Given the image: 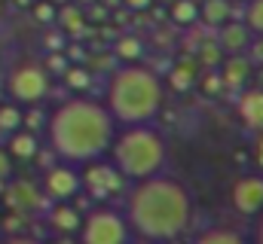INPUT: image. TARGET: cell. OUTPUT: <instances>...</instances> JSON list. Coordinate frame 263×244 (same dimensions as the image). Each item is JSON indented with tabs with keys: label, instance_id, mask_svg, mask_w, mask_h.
I'll return each instance as SVG.
<instances>
[{
	"label": "cell",
	"instance_id": "cell-14",
	"mask_svg": "<svg viewBox=\"0 0 263 244\" xmlns=\"http://www.w3.org/2000/svg\"><path fill=\"white\" fill-rule=\"evenodd\" d=\"M49 223H52V229H55V232L70 235V232H77V229H80V211H73V208L65 205V201H59V205L49 211Z\"/></svg>",
	"mask_w": 263,
	"mask_h": 244
},
{
	"label": "cell",
	"instance_id": "cell-21",
	"mask_svg": "<svg viewBox=\"0 0 263 244\" xmlns=\"http://www.w3.org/2000/svg\"><path fill=\"white\" fill-rule=\"evenodd\" d=\"M65 83L70 92H86L89 89V83H92V76H89V70H83V67H77V64H67L65 67Z\"/></svg>",
	"mask_w": 263,
	"mask_h": 244
},
{
	"label": "cell",
	"instance_id": "cell-20",
	"mask_svg": "<svg viewBox=\"0 0 263 244\" xmlns=\"http://www.w3.org/2000/svg\"><path fill=\"white\" fill-rule=\"evenodd\" d=\"M9 201L15 208H37V189L31 183H12L9 186Z\"/></svg>",
	"mask_w": 263,
	"mask_h": 244
},
{
	"label": "cell",
	"instance_id": "cell-28",
	"mask_svg": "<svg viewBox=\"0 0 263 244\" xmlns=\"http://www.w3.org/2000/svg\"><path fill=\"white\" fill-rule=\"evenodd\" d=\"M55 12H59V9H55V3H49V0H40V3L34 6V15H37L40 22H46V25L55 22Z\"/></svg>",
	"mask_w": 263,
	"mask_h": 244
},
{
	"label": "cell",
	"instance_id": "cell-13",
	"mask_svg": "<svg viewBox=\"0 0 263 244\" xmlns=\"http://www.w3.org/2000/svg\"><path fill=\"white\" fill-rule=\"evenodd\" d=\"M239 116L251 128H263V89H248L239 98Z\"/></svg>",
	"mask_w": 263,
	"mask_h": 244
},
{
	"label": "cell",
	"instance_id": "cell-5",
	"mask_svg": "<svg viewBox=\"0 0 263 244\" xmlns=\"http://www.w3.org/2000/svg\"><path fill=\"white\" fill-rule=\"evenodd\" d=\"M80 244H129L132 229L126 223V214L114 208H95L80 220Z\"/></svg>",
	"mask_w": 263,
	"mask_h": 244
},
{
	"label": "cell",
	"instance_id": "cell-1",
	"mask_svg": "<svg viewBox=\"0 0 263 244\" xmlns=\"http://www.w3.org/2000/svg\"><path fill=\"white\" fill-rule=\"evenodd\" d=\"M193 220V198L184 183L165 177L162 171L135 180L126 195V223L144 241L162 244L181 238Z\"/></svg>",
	"mask_w": 263,
	"mask_h": 244
},
{
	"label": "cell",
	"instance_id": "cell-27",
	"mask_svg": "<svg viewBox=\"0 0 263 244\" xmlns=\"http://www.w3.org/2000/svg\"><path fill=\"white\" fill-rule=\"evenodd\" d=\"M245 58L251 61L254 67H263V34H254L248 49H245Z\"/></svg>",
	"mask_w": 263,
	"mask_h": 244
},
{
	"label": "cell",
	"instance_id": "cell-33",
	"mask_svg": "<svg viewBox=\"0 0 263 244\" xmlns=\"http://www.w3.org/2000/svg\"><path fill=\"white\" fill-rule=\"evenodd\" d=\"M254 244H263V211L257 214V226H254Z\"/></svg>",
	"mask_w": 263,
	"mask_h": 244
},
{
	"label": "cell",
	"instance_id": "cell-32",
	"mask_svg": "<svg viewBox=\"0 0 263 244\" xmlns=\"http://www.w3.org/2000/svg\"><path fill=\"white\" fill-rule=\"evenodd\" d=\"M6 174H9V153L0 150V177H6Z\"/></svg>",
	"mask_w": 263,
	"mask_h": 244
},
{
	"label": "cell",
	"instance_id": "cell-6",
	"mask_svg": "<svg viewBox=\"0 0 263 244\" xmlns=\"http://www.w3.org/2000/svg\"><path fill=\"white\" fill-rule=\"evenodd\" d=\"M52 89V76L43 64H34V61H25L18 67L9 70V79H6V92L12 98V104H40Z\"/></svg>",
	"mask_w": 263,
	"mask_h": 244
},
{
	"label": "cell",
	"instance_id": "cell-35",
	"mask_svg": "<svg viewBox=\"0 0 263 244\" xmlns=\"http://www.w3.org/2000/svg\"><path fill=\"white\" fill-rule=\"evenodd\" d=\"M73 3H80V6H92V3H98V0H73Z\"/></svg>",
	"mask_w": 263,
	"mask_h": 244
},
{
	"label": "cell",
	"instance_id": "cell-12",
	"mask_svg": "<svg viewBox=\"0 0 263 244\" xmlns=\"http://www.w3.org/2000/svg\"><path fill=\"white\" fill-rule=\"evenodd\" d=\"M37 150H40V140H37V134H34V131L18 128V131H12V134H9V147H6L9 159H22V162H28V159H34V156H37Z\"/></svg>",
	"mask_w": 263,
	"mask_h": 244
},
{
	"label": "cell",
	"instance_id": "cell-37",
	"mask_svg": "<svg viewBox=\"0 0 263 244\" xmlns=\"http://www.w3.org/2000/svg\"><path fill=\"white\" fill-rule=\"evenodd\" d=\"M162 244H184L181 238H172V241H162Z\"/></svg>",
	"mask_w": 263,
	"mask_h": 244
},
{
	"label": "cell",
	"instance_id": "cell-7",
	"mask_svg": "<svg viewBox=\"0 0 263 244\" xmlns=\"http://www.w3.org/2000/svg\"><path fill=\"white\" fill-rule=\"evenodd\" d=\"M80 180H83L86 195H92L95 201H104V198L120 195L126 189V177L117 171V165L114 162H101V159L86 162V171L80 174Z\"/></svg>",
	"mask_w": 263,
	"mask_h": 244
},
{
	"label": "cell",
	"instance_id": "cell-30",
	"mask_svg": "<svg viewBox=\"0 0 263 244\" xmlns=\"http://www.w3.org/2000/svg\"><path fill=\"white\" fill-rule=\"evenodd\" d=\"M202 86H205V92H217V89H223V83H220V73H208V79H205Z\"/></svg>",
	"mask_w": 263,
	"mask_h": 244
},
{
	"label": "cell",
	"instance_id": "cell-38",
	"mask_svg": "<svg viewBox=\"0 0 263 244\" xmlns=\"http://www.w3.org/2000/svg\"><path fill=\"white\" fill-rule=\"evenodd\" d=\"M230 3H245V0H230Z\"/></svg>",
	"mask_w": 263,
	"mask_h": 244
},
{
	"label": "cell",
	"instance_id": "cell-34",
	"mask_svg": "<svg viewBox=\"0 0 263 244\" xmlns=\"http://www.w3.org/2000/svg\"><path fill=\"white\" fill-rule=\"evenodd\" d=\"M257 162H260V165H263V140H260V144H257Z\"/></svg>",
	"mask_w": 263,
	"mask_h": 244
},
{
	"label": "cell",
	"instance_id": "cell-16",
	"mask_svg": "<svg viewBox=\"0 0 263 244\" xmlns=\"http://www.w3.org/2000/svg\"><path fill=\"white\" fill-rule=\"evenodd\" d=\"M55 22H59V31H67V34H83L86 28V15L80 3H62V9L55 12Z\"/></svg>",
	"mask_w": 263,
	"mask_h": 244
},
{
	"label": "cell",
	"instance_id": "cell-31",
	"mask_svg": "<svg viewBox=\"0 0 263 244\" xmlns=\"http://www.w3.org/2000/svg\"><path fill=\"white\" fill-rule=\"evenodd\" d=\"M3 244H43V241H37V238H28V235H12V238H6Z\"/></svg>",
	"mask_w": 263,
	"mask_h": 244
},
{
	"label": "cell",
	"instance_id": "cell-4",
	"mask_svg": "<svg viewBox=\"0 0 263 244\" xmlns=\"http://www.w3.org/2000/svg\"><path fill=\"white\" fill-rule=\"evenodd\" d=\"M114 156V165L117 171L126 177V180H144V177H153L165 168V137L150 125H123L120 134H114V144L107 150Z\"/></svg>",
	"mask_w": 263,
	"mask_h": 244
},
{
	"label": "cell",
	"instance_id": "cell-36",
	"mask_svg": "<svg viewBox=\"0 0 263 244\" xmlns=\"http://www.w3.org/2000/svg\"><path fill=\"white\" fill-rule=\"evenodd\" d=\"M129 244H153V241H144V238H135V241H129Z\"/></svg>",
	"mask_w": 263,
	"mask_h": 244
},
{
	"label": "cell",
	"instance_id": "cell-25",
	"mask_svg": "<svg viewBox=\"0 0 263 244\" xmlns=\"http://www.w3.org/2000/svg\"><path fill=\"white\" fill-rule=\"evenodd\" d=\"M22 128H25V131H34V134L43 131V128H46V113H43L37 104H31L28 113H22Z\"/></svg>",
	"mask_w": 263,
	"mask_h": 244
},
{
	"label": "cell",
	"instance_id": "cell-29",
	"mask_svg": "<svg viewBox=\"0 0 263 244\" xmlns=\"http://www.w3.org/2000/svg\"><path fill=\"white\" fill-rule=\"evenodd\" d=\"M126 9H135V12H144V9H150L153 6V0H120Z\"/></svg>",
	"mask_w": 263,
	"mask_h": 244
},
{
	"label": "cell",
	"instance_id": "cell-9",
	"mask_svg": "<svg viewBox=\"0 0 263 244\" xmlns=\"http://www.w3.org/2000/svg\"><path fill=\"white\" fill-rule=\"evenodd\" d=\"M230 205L239 211V214H260L263 211V174H245L233 183L230 189Z\"/></svg>",
	"mask_w": 263,
	"mask_h": 244
},
{
	"label": "cell",
	"instance_id": "cell-3",
	"mask_svg": "<svg viewBox=\"0 0 263 244\" xmlns=\"http://www.w3.org/2000/svg\"><path fill=\"white\" fill-rule=\"evenodd\" d=\"M162 101H165L162 79L150 67L135 61V64L120 67L110 76L104 107L110 110L117 125H144L159 116Z\"/></svg>",
	"mask_w": 263,
	"mask_h": 244
},
{
	"label": "cell",
	"instance_id": "cell-17",
	"mask_svg": "<svg viewBox=\"0 0 263 244\" xmlns=\"http://www.w3.org/2000/svg\"><path fill=\"white\" fill-rule=\"evenodd\" d=\"M114 52H117V58H120V61L135 64V61L144 58V40H141V37H135V34H126V37H120V40H117Z\"/></svg>",
	"mask_w": 263,
	"mask_h": 244
},
{
	"label": "cell",
	"instance_id": "cell-15",
	"mask_svg": "<svg viewBox=\"0 0 263 244\" xmlns=\"http://www.w3.org/2000/svg\"><path fill=\"white\" fill-rule=\"evenodd\" d=\"M199 18L205 22V25H223V22H230L233 18V3L230 0H205V3H199Z\"/></svg>",
	"mask_w": 263,
	"mask_h": 244
},
{
	"label": "cell",
	"instance_id": "cell-22",
	"mask_svg": "<svg viewBox=\"0 0 263 244\" xmlns=\"http://www.w3.org/2000/svg\"><path fill=\"white\" fill-rule=\"evenodd\" d=\"M242 22L251 28V34H263V0H245Z\"/></svg>",
	"mask_w": 263,
	"mask_h": 244
},
{
	"label": "cell",
	"instance_id": "cell-8",
	"mask_svg": "<svg viewBox=\"0 0 263 244\" xmlns=\"http://www.w3.org/2000/svg\"><path fill=\"white\" fill-rule=\"evenodd\" d=\"M43 189H46L49 198H55V201H67V198H73V195L83 189L80 171H77L70 162H62V159H59V165H52V168L46 171V177H43Z\"/></svg>",
	"mask_w": 263,
	"mask_h": 244
},
{
	"label": "cell",
	"instance_id": "cell-26",
	"mask_svg": "<svg viewBox=\"0 0 263 244\" xmlns=\"http://www.w3.org/2000/svg\"><path fill=\"white\" fill-rule=\"evenodd\" d=\"M196 55H199V61H202V64H208V67H217V64L223 61V49H220L214 40H205V43L196 49Z\"/></svg>",
	"mask_w": 263,
	"mask_h": 244
},
{
	"label": "cell",
	"instance_id": "cell-19",
	"mask_svg": "<svg viewBox=\"0 0 263 244\" xmlns=\"http://www.w3.org/2000/svg\"><path fill=\"white\" fill-rule=\"evenodd\" d=\"M193 244H248L242 232H233L227 226H214V229H205Z\"/></svg>",
	"mask_w": 263,
	"mask_h": 244
},
{
	"label": "cell",
	"instance_id": "cell-11",
	"mask_svg": "<svg viewBox=\"0 0 263 244\" xmlns=\"http://www.w3.org/2000/svg\"><path fill=\"white\" fill-rule=\"evenodd\" d=\"M217 67H220V83H223V89H242V86L251 79V70H254V64L245 58V52L223 55V61H220Z\"/></svg>",
	"mask_w": 263,
	"mask_h": 244
},
{
	"label": "cell",
	"instance_id": "cell-10",
	"mask_svg": "<svg viewBox=\"0 0 263 244\" xmlns=\"http://www.w3.org/2000/svg\"><path fill=\"white\" fill-rule=\"evenodd\" d=\"M251 28L245 25V22H236V18H230V22H223V25H217V46L223 49V55H236V52H245L248 49V43H251Z\"/></svg>",
	"mask_w": 263,
	"mask_h": 244
},
{
	"label": "cell",
	"instance_id": "cell-23",
	"mask_svg": "<svg viewBox=\"0 0 263 244\" xmlns=\"http://www.w3.org/2000/svg\"><path fill=\"white\" fill-rule=\"evenodd\" d=\"M193 83H196V67H193V64H178V67L172 70V86H175L178 92H187Z\"/></svg>",
	"mask_w": 263,
	"mask_h": 244
},
{
	"label": "cell",
	"instance_id": "cell-24",
	"mask_svg": "<svg viewBox=\"0 0 263 244\" xmlns=\"http://www.w3.org/2000/svg\"><path fill=\"white\" fill-rule=\"evenodd\" d=\"M22 128V110L15 104H3L0 107V131H18Z\"/></svg>",
	"mask_w": 263,
	"mask_h": 244
},
{
	"label": "cell",
	"instance_id": "cell-18",
	"mask_svg": "<svg viewBox=\"0 0 263 244\" xmlns=\"http://www.w3.org/2000/svg\"><path fill=\"white\" fill-rule=\"evenodd\" d=\"M172 22L187 28V25H196L199 22V3L196 0H172V9H168Z\"/></svg>",
	"mask_w": 263,
	"mask_h": 244
},
{
	"label": "cell",
	"instance_id": "cell-2",
	"mask_svg": "<svg viewBox=\"0 0 263 244\" xmlns=\"http://www.w3.org/2000/svg\"><path fill=\"white\" fill-rule=\"evenodd\" d=\"M46 134L52 153L70 162V165H86L101 159L117 134V122L104 101L95 98H67L62 101L52 116H46Z\"/></svg>",
	"mask_w": 263,
	"mask_h": 244
}]
</instances>
